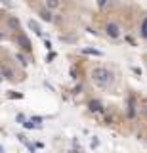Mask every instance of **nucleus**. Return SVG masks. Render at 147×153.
Segmentation results:
<instances>
[{
	"label": "nucleus",
	"instance_id": "obj_24",
	"mask_svg": "<svg viewBox=\"0 0 147 153\" xmlns=\"http://www.w3.org/2000/svg\"><path fill=\"white\" fill-rule=\"evenodd\" d=\"M145 111H147V107H145Z\"/></svg>",
	"mask_w": 147,
	"mask_h": 153
},
{
	"label": "nucleus",
	"instance_id": "obj_6",
	"mask_svg": "<svg viewBox=\"0 0 147 153\" xmlns=\"http://www.w3.org/2000/svg\"><path fill=\"white\" fill-rule=\"evenodd\" d=\"M82 54H86V56H96V57H101L103 56V52H99V50H96V48H82Z\"/></svg>",
	"mask_w": 147,
	"mask_h": 153
},
{
	"label": "nucleus",
	"instance_id": "obj_14",
	"mask_svg": "<svg viewBox=\"0 0 147 153\" xmlns=\"http://www.w3.org/2000/svg\"><path fill=\"white\" fill-rule=\"evenodd\" d=\"M90 144H92V147H97V145H99V140H97V138H92V142H90Z\"/></svg>",
	"mask_w": 147,
	"mask_h": 153
},
{
	"label": "nucleus",
	"instance_id": "obj_18",
	"mask_svg": "<svg viewBox=\"0 0 147 153\" xmlns=\"http://www.w3.org/2000/svg\"><path fill=\"white\" fill-rule=\"evenodd\" d=\"M132 71H134L136 75H141V69H139V67H132Z\"/></svg>",
	"mask_w": 147,
	"mask_h": 153
},
{
	"label": "nucleus",
	"instance_id": "obj_3",
	"mask_svg": "<svg viewBox=\"0 0 147 153\" xmlns=\"http://www.w3.org/2000/svg\"><path fill=\"white\" fill-rule=\"evenodd\" d=\"M105 33H107L109 38H119L120 37V29H119L117 23H107L105 25Z\"/></svg>",
	"mask_w": 147,
	"mask_h": 153
},
{
	"label": "nucleus",
	"instance_id": "obj_20",
	"mask_svg": "<svg viewBox=\"0 0 147 153\" xmlns=\"http://www.w3.org/2000/svg\"><path fill=\"white\" fill-rule=\"evenodd\" d=\"M0 2H4L6 6H12V2H10V0H0Z\"/></svg>",
	"mask_w": 147,
	"mask_h": 153
},
{
	"label": "nucleus",
	"instance_id": "obj_16",
	"mask_svg": "<svg viewBox=\"0 0 147 153\" xmlns=\"http://www.w3.org/2000/svg\"><path fill=\"white\" fill-rule=\"evenodd\" d=\"M54 57H55V54H54V52H50V54H48V56H46V61H52V60H54Z\"/></svg>",
	"mask_w": 147,
	"mask_h": 153
},
{
	"label": "nucleus",
	"instance_id": "obj_4",
	"mask_svg": "<svg viewBox=\"0 0 147 153\" xmlns=\"http://www.w3.org/2000/svg\"><path fill=\"white\" fill-rule=\"evenodd\" d=\"M126 113H128L130 119H134V117H136V100H134V96L128 98V109H126Z\"/></svg>",
	"mask_w": 147,
	"mask_h": 153
},
{
	"label": "nucleus",
	"instance_id": "obj_12",
	"mask_svg": "<svg viewBox=\"0 0 147 153\" xmlns=\"http://www.w3.org/2000/svg\"><path fill=\"white\" fill-rule=\"evenodd\" d=\"M40 17L44 19V21H52V19H54V17H52V14H50V12H42V14H40Z\"/></svg>",
	"mask_w": 147,
	"mask_h": 153
},
{
	"label": "nucleus",
	"instance_id": "obj_10",
	"mask_svg": "<svg viewBox=\"0 0 147 153\" xmlns=\"http://www.w3.org/2000/svg\"><path fill=\"white\" fill-rule=\"evenodd\" d=\"M48 8H59V0H46Z\"/></svg>",
	"mask_w": 147,
	"mask_h": 153
},
{
	"label": "nucleus",
	"instance_id": "obj_7",
	"mask_svg": "<svg viewBox=\"0 0 147 153\" xmlns=\"http://www.w3.org/2000/svg\"><path fill=\"white\" fill-rule=\"evenodd\" d=\"M29 29H31L32 33H35V35H38V37H42V29H40V25L37 23V21H29Z\"/></svg>",
	"mask_w": 147,
	"mask_h": 153
},
{
	"label": "nucleus",
	"instance_id": "obj_22",
	"mask_svg": "<svg viewBox=\"0 0 147 153\" xmlns=\"http://www.w3.org/2000/svg\"><path fill=\"white\" fill-rule=\"evenodd\" d=\"M0 38H4V35H2V33H0Z\"/></svg>",
	"mask_w": 147,
	"mask_h": 153
},
{
	"label": "nucleus",
	"instance_id": "obj_15",
	"mask_svg": "<svg viewBox=\"0 0 147 153\" xmlns=\"http://www.w3.org/2000/svg\"><path fill=\"white\" fill-rule=\"evenodd\" d=\"M97 4H99V6H101V8H105V6H107V4H109V0H97Z\"/></svg>",
	"mask_w": 147,
	"mask_h": 153
},
{
	"label": "nucleus",
	"instance_id": "obj_13",
	"mask_svg": "<svg viewBox=\"0 0 147 153\" xmlns=\"http://www.w3.org/2000/svg\"><path fill=\"white\" fill-rule=\"evenodd\" d=\"M15 57H17V61H19V63H21V65H23V67H25V65H27V60H25V56H21V54H17V56H15Z\"/></svg>",
	"mask_w": 147,
	"mask_h": 153
},
{
	"label": "nucleus",
	"instance_id": "obj_19",
	"mask_svg": "<svg viewBox=\"0 0 147 153\" xmlns=\"http://www.w3.org/2000/svg\"><path fill=\"white\" fill-rule=\"evenodd\" d=\"M17 121L23 125V123H25V115H17Z\"/></svg>",
	"mask_w": 147,
	"mask_h": 153
},
{
	"label": "nucleus",
	"instance_id": "obj_8",
	"mask_svg": "<svg viewBox=\"0 0 147 153\" xmlns=\"http://www.w3.org/2000/svg\"><path fill=\"white\" fill-rule=\"evenodd\" d=\"M139 35H141L143 38H147V17H143V21H141V27H139Z\"/></svg>",
	"mask_w": 147,
	"mask_h": 153
},
{
	"label": "nucleus",
	"instance_id": "obj_17",
	"mask_svg": "<svg viewBox=\"0 0 147 153\" xmlns=\"http://www.w3.org/2000/svg\"><path fill=\"white\" fill-rule=\"evenodd\" d=\"M44 46H46V50H52V42L50 40H44Z\"/></svg>",
	"mask_w": 147,
	"mask_h": 153
},
{
	"label": "nucleus",
	"instance_id": "obj_1",
	"mask_svg": "<svg viewBox=\"0 0 147 153\" xmlns=\"http://www.w3.org/2000/svg\"><path fill=\"white\" fill-rule=\"evenodd\" d=\"M92 82L99 88H109L111 84H113V73H111L107 67H94L92 69Z\"/></svg>",
	"mask_w": 147,
	"mask_h": 153
},
{
	"label": "nucleus",
	"instance_id": "obj_5",
	"mask_svg": "<svg viewBox=\"0 0 147 153\" xmlns=\"http://www.w3.org/2000/svg\"><path fill=\"white\" fill-rule=\"evenodd\" d=\"M17 40H19V44H21V48H23L25 52H31V50H32L31 42H29V38L25 37V35H19V37H17Z\"/></svg>",
	"mask_w": 147,
	"mask_h": 153
},
{
	"label": "nucleus",
	"instance_id": "obj_2",
	"mask_svg": "<svg viewBox=\"0 0 147 153\" xmlns=\"http://www.w3.org/2000/svg\"><path fill=\"white\" fill-rule=\"evenodd\" d=\"M88 107H90V111L96 113L97 117H101V115H103V111H105V107H103V103H101L99 100H92V102L88 103Z\"/></svg>",
	"mask_w": 147,
	"mask_h": 153
},
{
	"label": "nucleus",
	"instance_id": "obj_23",
	"mask_svg": "<svg viewBox=\"0 0 147 153\" xmlns=\"http://www.w3.org/2000/svg\"><path fill=\"white\" fill-rule=\"evenodd\" d=\"M0 80H2V77H0Z\"/></svg>",
	"mask_w": 147,
	"mask_h": 153
},
{
	"label": "nucleus",
	"instance_id": "obj_9",
	"mask_svg": "<svg viewBox=\"0 0 147 153\" xmlns=\"http://www.w3.org/2000/svg\"><path fill=\"white\" fill-rule=\"evenodd\" d=\"M8 23H10V27H12V29L19 31V21H17L15 17H10V19H8Z\"/></svg>",
	"mask_w": 147,
	"mask_h": 153
},
{
	"label": "nucleus",
	"instance_id": "obj_11",
	"mask_svg": "<svg viewBox=\"0 0 147 153\" xmlns=\"http://www.w3.org/2000/svg\"><path fill=\"white\" fill-rule=\"evenodd\" d=\"M2 73L6 75V79H10V80L14 79V73H12V69H8V67H2Z\"/></svg>",
	"mask_w": 147,
	"mask_h": 153
},
{
	"label": "nucleus",
	"instance_id": "obj_21",
	"mask_svg": "<svg viewBox=\"0 0 147 153\" xmlns=\"http://www.w3.org/2000/svg\"><path fill=\"white\" fill-rule=\"evenodd\" d=\"M0 153H4V147H2V145H0Z\"/></svg>",
	"mask_w": 147,
	"mask_h": 153
}]
</instances>
